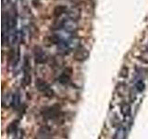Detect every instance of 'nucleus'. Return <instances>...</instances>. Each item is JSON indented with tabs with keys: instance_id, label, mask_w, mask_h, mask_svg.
Segmentation results:
<instances>
[{
	"instance_id": "obj_4",
	"label": "nucleus",
	"mask_w": 148,
	"mask_h": 139,
	"mask_svg": "<svg viewBox=\"0 0 148 139\" xmlns=\"http://www.w3.org/2000/svg\"><path fill=\"white\" fill-rule=\"evenodd\" d=\"M89 58V52L86 48H84L83 46H79L78 48L74 50L73 54V58L79 62L85 61V60Z\"/></svg>"
},
{
	"instance_id": "obj_1",
	"label": "nucleus",
	"mask_w": 148,
	"mask_h": 139,
	"mask_svg": "<svg viewBox=\"0 0 148 139\" xmlns=\"http://www.w3.org/2000/svg\"><path fill=\"white\" fill-rule=\"evenodd\" d=\"M41 114L46 120H58L61 118L62 111L58 105H54L44 108L41 110Z\"/></svg>"
},
{
	"instance_id": "obj_18",
	"label": "nucleus",
	"mask_w": 148,
	"mask_h": 139,
	"mask_svg": "<svg viewBox=\"0 0 148 139\" xmlns=\"http://www.w3.org/2000/svg\"><path fill=\"white\" fill-rule=\"evenodd\" d=\"M135 88L138 92H143L145 88V85L143 80H137L135 83Z\"/></svg>"
},
{
	"instance_id": "obj_21",
	"label": "nucleus",
	"mask_w": 148,
	"mask_h": 139,
	"mask_svg": "<svg viewBox=\"0 0 148 139\" xmlns=\"http://www.w3.org/2000/svg\"><path fill=\"white\" fill-rule=\"evenodd\" d=\"M146 49H148V42H147V45H146Z\"/></svg>"
},
{
	"instance_id": "obj_11",
	"label": "nucleus",
	"mask_w": 148,
	"mask_h": 139,
	"mask_svg": "<svg viewBox=\"0 0 148 139\" xmlns=\"http://www.w3.org/2000/svg\"><path fill=\"white\" fill-rule=\"evenodd\" d=\"M69 10L68 8L66 6H64V5H59V6H57L54 9V15L56 17H61L63 15L67 13V11Z\"/></svg>"
},
{
	"instance_id": "obj_5",
	"label": "nucleus",
	"mask_w": 148,
	"mask_h": 139,
	"mask_svg": "<svg viewBox=\"0 0 148 139\" xmlns=\"http://www.w3.org/2000/svg\"><path fill=\"white\" fill-rule=\"evenodd\" d=\"M34 60L36 63L38 64H45L47 61L48 57L45 51L39 46H35L34 50Z\"/></svg>"
},
{
	"instance_id": "obj_7",
	"label": "nucleus",
	"mask_w": 148,
	"mask_h": 139,
	"mask_svg": "<svg viewBox=\"0 0 148 139\" xmlns=\"http://www.w3.org/2000/svg\"><path fill=\"white\" fill-rule=\"evenodd\" d=\"M34 139H53L52 131L47 126H43L38 132V134Z\"/></svg>"
},
{
	"instance_id": "obj_2",
	"label": "nucleus",
	"mask_w": 148,
	"mask_h": 139,
	"mask_svg": "<svg viewBox=\"0 0 148 139\" xmlns=\"http://www.w3.org/2000/svg\"><path fill=\"white\" fill-rule=\"evenodd\" d=\"M35 86L40 93H42L45 96L48 97V98H51V97L55 96V92L49 85V83L43 80V79H37L35 81Z\"/></svg>"
},
{
	"instance_id": "obj_20",
	"label": "nucleus",
	"mask_w": 148,
	"mask_h": 139,
	"mask_svg": "<svg viewBox=\"0 0 148 139\" xmlns=\"http://www.w3.org/2000/svg\"><path fill=\"white\" fill-rule=\"evenodd\" d=\"M23 136H24L23 130L18 129V131L15 133H14V139H23Z\"/></svg>"
},
{
	"instance_id": "obj_12",
	"label": "nucleus",
	"mask_w": 148,
	"mask_h": 139,
	"mask_svg": "<svg viewBox=\"0 0 148 139\" xmlns=\"http://www.w3.org/2000/svg\"><path fill=\"white\" fill-rule=\"evenodd\" d=\"M120 111H121V114L124 116V117H129L130 114H131V106H130L129 103H123L120 107Z\"/></svg>"
},
{
	"instance_id": "obj_16",
	"label": "nucleus",
	"mask_w": 148,
	"mask_h": 139,
	"mask_svg": "<svg viewBox=\"0 0 148 139\" xmlns=\"http://www.w3.org/2000/svg\"><path fill=\"white\" fill-rule=\"evenodd\" d=\"M138 58L141 60L143 63L148 64V49H145L141 52V54L139 55Z\"/></svg>"
},
{
	"instance_id": "obj_15",
	"label": "nucleus",
	"mask_w": 148,
	"mask_h": 139,
	"mask_svg": "<svg viewBox=\"0 0 148 139\" xmlns=\"http://www.w3.org/2000/svg\"><path fill=\"white\" fill-rule=\"evenodd\" d=\"M18 120H14L13 122H11L10 124L8 125V127L7 129V131L9 133H15L17 131H18Z\"/></svg>"
},
{
	"instance_id": "obj_8",
	"label": "nucleus",
	"mask_w": 148,
	"mask_h": 139,
	"mask_svg": "<svg viewBox=\"0 0 148 139\" xmlns=\"http://www.w3.org/2000/svg\"><path fill=\"white\" fill-rule=\"evenodd\" d=\"M13 97H14V94L8 92L7 94H5L2 96V105L4 108H9V107H12V103H13Z\"/></svg>"
},
{
	"instance_id": "obj_19",
	"label": "nucleus",
	"mask_w": 148,
	"mask_h": 139,
	"mask_svg": "<svg viewBox=\"0 0 148 139\" xmlns=\"http://www.w3.org/2000/svg\"><path fill=\"white\" fill-rule=\"evenodd\" d=\"M129 74V70L127 67H122V69L120 70V72H119V76L122 77V78H126Z\"/></svg>"
},
{
	"instance_id": "obj_9",
	"label": "nucleus",
	"mask_w": 148,
	"mask_h": 139,
	"mask_svg": "<svg viewBox=\"0 0 148 139\" xmlns=\"http://www.w3.org/2000/svg\"><path fill=\"white\" fill-rule=\"evenodd\" d=\"M65 15H66L68 19H71V20H73V21H77L81 17V11L79 8H73L71 9H69V10H68Z\"/></svg>"
},
{
	"instance_id": "obj_6",
	"label": "nucleus",
	"mask_w": 148,
	"mask_h": 139,
	"mask_svg": "<svg viewBox=\"0 0 148 139\" xmlns=\"http://www.w3.org/2000/svg\"><path fill=\"white\" fill-rule=\"evenodd\" d=\"M79 28V24L77 21H73L71 20V19H66L64 21V24H63V30L66 31L69 34H73Z\"/></svg>"
},
{
	"instance_id": "obj_14",
	"label": "nucleus",
	"mask_w": 148,
	"mask_h": 139,
	"mask_svg": "<svg viewBox=\"0 0 148 139\" xmlns=\"http://www.w3.org/2000/svg\"><path fill=\"white\" fill-rule=\"evenodd\" d=\"M126 89H127V85H125L124 83H119L117 85V87H116V90L118 91L119 96H124L125 93H126Z\"/></svg>"
},
{
	"instance_id": "obj_3",
	"label": "nucleus",
	"mask_w": 148,
	"mask_h": 139,
	"mask_svg": "<svg viewBox=\"0 0 148 139\" xmlns=\"http://www.w3.org/2000/svg\"><path fill=\"white\" fill-rule=\"evenodd\" d=\"M31 64L30 60L28 58V57L24 58V61H23V83L25 85H30L31 83Z\"/></svg>"
},
{
	"instance_id": "obj_13",
	"label": "nucleus",
	"mask_w": 148,
	"mask_h": 139,
	"mask_svg": "<svg viewBox=\"0 0 148 139\" xmlns=\"http://www.w3.org/2000/svg\"><path fill=\"white\" fill-rule=\"evenodd\" d=\"M125 134H126L125 128L122 126H119L117 130V132L115 133L114 139H125Z\"/></svg>"
},
{
	"instance_id": "obj_10",
	"label": "nucleus",
	"mask_w": 148,
	"mask_h": 139,
	"mask_svg": "<svg viewBox=\"0 0 148 139\" xmlns=\"http://www.w3.org/2000/svg\"><path fill=\"white\" fill-rule=\"evenodd\" d=\"M71 71L68 72L67 70H65L58 77V82L63 83V85H66V83H68L69 80H71Z\"/></svg>"
},
{
	"instance_id": "obj_17",
	"label": "nucleus",
	"mask_w": 148,
	"mask_h": 139,
	"mask_svg": "<svg viewBox=\"0 0 148 139\" xmlns=\"http://www.w3.org/2000/svg\"><path fill=\"white\" fill-rule=\"evenodd\" d=\"M21 105V96L18 93H14V97H13V103H12V107L13 108H18Z\"/></svg>"
}]
</instances>
